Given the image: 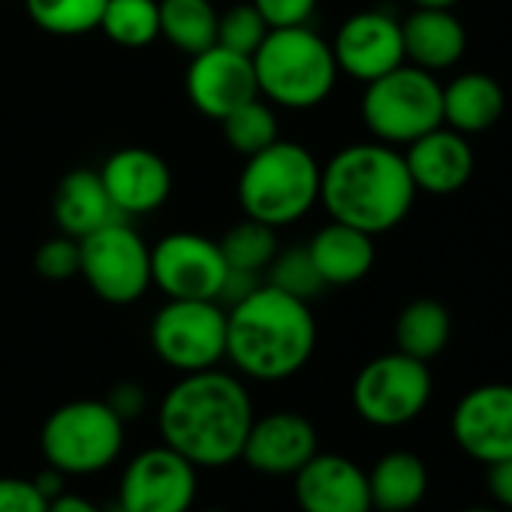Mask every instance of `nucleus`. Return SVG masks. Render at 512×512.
<instances>
[{
    "mask_svg": "<svg viewBox=\"0 0 512 512\" xmlns=\"http://www.w3.org/2000/svg\"><path fill=\"white\" fill-rule=\"evenodd\" d=\"M184 88H187V100L193 103V109L211 121H220L235 106L260 97L253 61L223 46H211L190 58Z\"/></svg>",
    "mask_w": 512,
    "mask_h": 512,
    "instance_id": "16",
    "label": "nucleus"
},
{
    "mask_svg": "<svg viewBox=\"0 0 512 512\" xmlns=\"http://www.w3.org/2000/svg\"><path fill=\"white\" fill-rule=\"evenodd\" d=\"M269 28H299L317 13L320 0H250Z\"/></svg>",
    "mask_w": 512,
    "mask_h": 512,
    "instance_id": "34",
    "label": "nucleus"
},
{
    "mask_svg": "<svg viewBox=\"0 0 512 512\" xmlns=\"http://www.w3.org/2000/svg\"><path fill=\"white\" fill-rule=\"evenodd\" d=\"M272 28L266 25V19L256 13L253 4H232L229 10H223L217 16V43L214 46H223L229 52H238V55H253L260 49V43L266 40Z\"/></svg>",
    "mask_w": 512,
    "mask_h": 512,
    "instance_id": "32",
    "label": "nucleus"
},
{
    "mask_svg": "<svg viewBox=\"0 0 512 512\" xmlns=\"http://www.w3.org/2000/svg\"><path fill=\"white\" fill-rule=\"evenodd\" d=\"M79 275L109 305H133L151 287V247L121 217L79 238Z\"/></svg>",
    "mask_w": 512,
    "mask_h": 512,
    "instance_id": "8",
    "label": "nucleus"
},
{
    "mask_svg": "<svg viewBox=\"0 0 512 512\" xmlns=\"http://www.w3.org/2000/svg\"><path fill=\"white\" fill-rule=\"evenodd\" d=\"M335 64L344 76L368 85L404 64L401 19L386 10H362L344 19L332 40Z\"/></svg>",
    "mask_w": 512,
    "mask_h": 512,
    "instance_id": "14",
    "label": "nucleus"
},
{
    "mask_svg": "<svg viewBox=\"0 0 512 512\" xmlns=\"http://www.w3.org/2000/svg\"><path fill=\"white\" fill-rule=\"evenodd\" d=\"M401 154L416 190H425L431 196L458 193L473 178V166H476L467 136L446 124L413 139L410 145H404Z\"/></svg>",
    "mask_w": 512,
    "mask_h": 512,
    "instance_id": "19",
    "label": "nucleus"
},
{
    "mask_svg": "<svg viewBox=\"0 0 512 512\" xmlns=\"http://www.w3.org/2000/svg\"><path fill=\"white\" fill-rule=\"evenodd\" d=\"M314 350L317 320L311 302L263 284L226 308V359L250 380H290L311 362Z\"/></svg>",
    "mask_w": 512,
    "mask_h": 512,
    "instance_id": "2",
    "label": "nucleus"
},
{
    "mask_svg": "<svg viewBox=\"0 0 512 512\" xmlns=\"http://www.w3.org/2000/svg\"><path fill=\"white\" fill-rule=\"evenodd\" d=\"M205 512H223V509H205Z\"/></svg>",
    "mask_w": 512,
    "mask_h": 512,
    "instance_id": "43",
    "label": "nucleus"
},
{
    "mask_svg": "<svg viewBox=\"0 0 512 512\" xmlns=\"http://www.w3.org/2000/svg\"><path fill=\"white\" fill-rule=\"evenodd\" d=\"M266 284L302 299V302H314L323 290H329L311 260L308 244H296L287 250H278L275 260L266 269Z\"/></svg>",
    "mask_w": 512,
    "mask_h": 512,
    "instance_id": "31",
    "label": "nucleus"
},
{
    "mask_svg": "<svg viewBox=\"0 0 512 512\" xmlns=\"http://www.w3.org/2000/svg\"><path fill=\"white\" fill-rule=\"evenodd\" d=\"M416 193L401 148L377 139L344 145L320 172V205L329 217L368 235L401 226Z\"/></svg>",
    "mask_w": 512,
    "mask_h": 512,
    "instance_id": "3",
    "label": "nucleus"
},
{
    "mask_svg": "<svg viewBox=\"0 0 512 512\" xmlns=\"http://www.w3.org/2000/svg\"><path fill=\"white\" fill-rule=\"evenodd\" d=\"M34 485H37V491H40L46 500H55L58 494L67 491V473H61L58 467L46 464V467L34 476Z\"/></svg>",
    "mask_w": 512,
    "mask_h": 512,
    "instance_id": "38",
    "label": "nucleus"
},
{
    "mask_svg": "<svg viewBox=\"0 0 512 512\" xmlns=\"http://www.w3.org/2000/svg\"><path fill=\"white\" fill-rule=\"evenodd\" d=\"M100 178L121 217L151 214L166 205L172 193V169L151 148H118L100 166Z\"/></svg>",
    "mask_w": 512,
    "mask_h": 512,
    "instance_id": "17",
    "label": "nucleus"
},
{
    "mask_svg": "<svg viewBox=\"0 0 512 512\" xmlns=\"http://www.w3.org/2000/svg\"><path fill=\"white\" fill-rule=\"evenodd\" d=\"M452 437L479 464L512 458V383H482L464 392L452 410Z\"/></svg>",
    "mask_w": 512,
    "mask_h": 512,
    "instance_id": "13",
    "label": "nucleus"
},
{
    "mask_svg": "<svg viewBox=\"0 0 512 512\" xmlns=\"http://www.w3.org/2000/svg\"><path fill=\"white\" fill-rule=\"evenodd\" d=\"M103 401H106L109 410L127 425V422H136V419L145 413V407H148V392H145L139 383H133V380H121V383H115V386L109 389V395H106Z\"/></svg>",
    "mask_w": 512,
    "mask_h": 512,
    "instance_id": "36",
    "label": "nucleus"
},
{
    "mask_svg": "<svg viewBox=\"0 0 512 512\" xmlns=\"http://www.w3.org/2000/svg\"><path fill=\"white\" fill-rule=\"evenodd\" d=\"M124 422L100 398H79L55 407L40 428L46 464L61 473L91 476L112 467L124 449Z\"/></svg>",
    "mask_w": 512,
    "mask_h": 512,
    "instance_id": "7",
    "label": "nucleus"
},
{
    "mask_svg": "<svg viewBox=\"0 0 512 512\" xmlns=\"http://www.w3.org/2000/svg\"><path fill=\"white\" fill-rule=\"evenodd\" d=\"M362 121L377 142L404 148L443 124V85L434 73L404 61L365 85Z\"/></svg>",
    "mask_w": 512,
    "mask_h": 512,
    "instance_id": "6",
    "label": "nucleus"
},
{
    "mask_svg": "<svg viewBox=\"0 0 512 512\" xmlns=\"http://www.w3.org/2000/svg\"><path fill=\"white\" fill-rule=\"evenodd\" d=\"M320 172L323 166L317 157L302 142L287 139L244 157V169L238 175V202L244 217L272 229L302 220L320 202Z\"/></svg>",
    "mask_w": 512,
    "mask_h": 512,
    "instance_id": "5",
    "label": "nucleus"
},
{
    "mask_svg": "<svg viewBox=\"0 0 512 512\" xmlns=\"http://www.w3.org/2000/svg\"><path fill=\"white\" fill-rule=\"evenodd\" d=\"M365 473L371 506L380 512H410L428 494V467L413 452H389Z\"/></svg>",
    "mask_w": 512,
    "mask_h": 512,
    "instance_id": "24",
    "label": "nucleus"
},
{
    "mask_svg": "<svg viewBox=\"0 0 512 512\" xmlns=\"http://www.w3.org/2000/svg\"><path fill=\"white\" fill-rule=\"evenodd\" d=\"M485 488L497 506L512 509V458L485 464Z\"/></svg>",
    "mask_w": 512,
    "mask_h": 512,
    "instance_id": "37",
    "label": "nucleus"
},
{
    "mask_svg": "<svg viewBox=\"0 0 512 512\" xmlns=\"http://www.w3.org/2000/svg\"><path fill=\"white\" fill-rule=\"evenodd\" d=\"M253 422V401L235 374L205 368L181 374L157 407V428L169 449L199 467H226L241 458Z\"/></svg>",
    "mask_w": 512,
    "mask_h": 512,
    "instance_id": "1",
    "label": "nucleus"
},
{
    "mask_svg": "<svg viewBox=\"0 0 512 512\" xmlns=\"http://www.w3.org/2000/svg\"><path fill=\"white\" fill-rule=\"evenodd\" d=\"M452 341V314L437 299H413L395 320V350L419 362L437 359Z\"/></svg>",
    "mask_w": 512,
    "mask_h": 512,
    "instance_id": "25",
    "label": "nucleus"
},
{
    "mask_svg": "<svg viewBox=\"0 0 512 512\" xmlns=\"http://www.w3.org/2000/svg\"><path fill=\"white\" fill-rule=\"evenodd\" d=\"M217 244H220V253H223V260H226L229 269L260 272V275H266L269 263L281 250L278 247V229L253 220V217H244V220L232 223Z\"/></svg>",
    "mask_w": 512,
    "mask_h": 512,
    "instance_id": "29",
    "label": "nucleus"
},
{
    "mask_svg": "<svg viewBox=\"0 0 512 512\" xmlns=\"http://www.w3.org/2000/svg\"><path fill=\"white\" fill-rule=\"evenodd\" d=\"M506 109V94L500 82L488 73H461L443 85V124L479 136L491 130Z\"/></svg>",
    "mask_w": 512,
    "mask_h": 512,
    "instance_id": "23",
    "label": "nucleus"
},
{
    "mask_svg": "<svg viewBox=\"0 0 512 512\" xmlns=\"http://www.w3.org/2000/svg\"><path fill=\"white\" fill-rule=\"evenodd\" d=\"M196 488V467L160 443L130 458L121 473L118 503L130 512H190Z\"/></svg>",
    "mask_w": 512,
    "mask_h": 512,
    "instance_id": "12",
    "label": "nucleus"
},
{
    "mask_svg": "<svg viewBox=\"0 0 512 512\" xmlns=\"http://www.w3.org/2000/svg\"><path fill=\"white\" fill-rule=\"evenodd\" d=\"M25 10L52 37H82L100 28L106 0H25Z\"/></svg>",
    "mask_w": 512,
    "mask_h": 512,
    "instance_id": "30",
    "label": "nucleus"
},
{
    "mask_svg": "<svg viewBox=\"0 0 512 512\" xmlns=\"http://www.w3.org/2000/svg\"><path fill=\"white\" fill-rule=\"evenodd\" d=\"M404 61L428 70L446 73L467 52V31L452 10L443 7H413L407 19H401Z\"/></svg>",
    "mask_w": 512,
    "mask_h": 512,
    "instance_id": "20",
    "label": "nucleus"
},
{
    "mask_svg": "<svg viewBox=\"0 0 512 512\" xmlns=\"http://www.w3.org/2000/svg\"><path fill=\"white\" fill-rule=\"evenodd\" d=\"M296 503L302 512H371L368 473L347 455L317 452L296 476Z\"/></svg>",
    "mask_w": 512,
    "mask_h": 512,
    "instance_id": "18",
    "label": "nucleus"
},
{
    "mask_svg": "<svg viewBox=\"0 0 512 512\" xmlns=\"http://www.w3.org/2000/svg\"><path fill=\"white\" fill-rule=\"evenodd\" d=\"M220 130H223V139L226 145L241 154V157H253L260 154L263 148H269L272 142L281 139V130H278V115H275V106L263 97H253L241 106H235L229 115H223L220 121Z\"/></svg>",
    "mask_w": 512,
    "mask_h": 512,
    "instance_id": "27",
    "label": "nucleus"
},
{
    "mask_svg": "<svg viewBox=\"0 0 512 512\" xmlns=\"http://www.w3.org/2000/svg\"><path fill=\"white\" fill-rule=\"evenodd\" d=\"M49 512H103L94 500L82 497V494H58L55 500H49Z\"/></svg>",
    "mask_w": 512,
    "mask_h": 512,
    "instance_id": "39",
    "label": "nucleus"
},
{
    "mask_svg": "<svg viewBox=\"0 0 512 512\" xmlns=\"http://www.w3.org/2000/svg\"><path fill=\"white\" fill-rule=\"evenodd\" d=\"M320 452L317 428L308 416L293 410H275L266 416H253L244 437L241 461L263 476H296Z\"/></svg>",
    "mask_w": 512,
    "mask_h": 512,
    "instance_id": "15",
    "label": "nucleus"
},
{
    "mask_svg": "<svg viewBox=\"0 0 512 512\" xmlns=\"http://www.w3.org/2000/svg\"><path fill=\"white\" fill-rule=\"evenodd\" d=\"M0 512H49V500L37 491L34 479L0 476Z\"/></svg>",
    "mask_w": 512,
    "mask_h": 512,
    "instance_id": "35",
    "label": "nucleus"
},
{
    "mask_svg": "<svg viewBox=\"0 0 512 512\" xmlns=\"http://www.w3.org/2000/svg\"><path fill=\"white\" fill-rule=\"evenodd\" d=\"M103 512H130L127 506H121V503H112L109 509H103Z\"/></svg>",
    "mask_w": 512,
    "mask_h": 512,
    "instance_id": "42",
    "label": "nucleus"
},
{
    "mask_svg": "<svg viewBox=\"0 0 512 512\" xmlns=\"http://www.w3.org/2000/svg\"><path fill=\"white\" fill-rule=\"evenodd\" d=\"M434 380L428 362L404 353L371 359L353 380V410L374 428H401L413 422L431 401Z\"/></svg>",
    "mask_w": 512,
    "mask_h": 512,
    "instance_id": "10",
    "label": "nucleus"
},
{
    "mask_svg": "<svg viewBox=\"0 0 512 512\" xmlns=\"http://www.w3.org/2000/svg\"><path fill=\"white\" fill-rule=\"evenodd\" d=\"M34 269L40 278L55 281V284L76 278L79 275V238L64 235V232L46 238L34 253Z\"/></svg>",
    "mask_w": 512,
    "mask_h": 512,
    "instance_id": "33",
    "label": "nucleus"
},
{
    "mask_svg": "<svg viewBox=\"0 0 512 512\" xmlns=\"http://www.w3.org/2000/svg\"><path fill=\"white\" fill-rule=\"evenodd\" d=\"M148 338L157 359L178 374L217 368L226 359V308L211 299H166Z\"/></svg>",
    "mask_w": 512,
    "mask_h": 512,
    "instance_id": "9",
    "label": "nucleus"
},
{
    "mask_svg": "<svg viewBox=\"0 0 512 512\" xmlns=\"http://www.w3.org/2000/svg\"><path fill=\"white\" fill-rule=\"evenodd\" d=\"M52 217H55L58 229L73 238H85V235L97 232L100 226L121 220V214L100 178V169H91V166L70 169L58 181V187L52 193Z\"/></svg>",
    "mask_w": 512,
    "mask_h": 512,
    "instance_id": "21",
    "label": "nucleus"
},
{
    "mask_svg": "<svg viewBox=\"0 0 512 512\" xmlns=\"http://www.w3.org/2000/svg\"><path fill=\"white\" fill-rule=\"evenodd\" d=\"M226 260L220 244L199 232H169L151 244V287L166 299H211L217 302Z\"/></svg>",
    "mask_w": 512,
    "mask_h": 512,
    "instance_id": "11",
    "label": "nucleus"
},
{
    "mask_svg": "<svg viewBox=\"0 0 512 512\" xmlns=\"http://www.w3.org/2000/svg\"><path fill=\"white\" fill-rule=\"evenodd\" d=\"M160 37L187 58L217 43V7L211 0H157Z\"/></svg>",
    "mask_w": 512,
    "mask_h": 512,
    "instance_id": "26",
    "label": "nucleus"
},
{
    "mask_svg": "<svg viewBox=\"0 0 512 512\" xmlns=\"http://www.w3.org/2000/svg\"><path fill=\"white\" fill-rule=\"evenodd\" d=\"M100 31L121 49H145L160 40L157 0H106Z\"/></svg>",
    "mask_w": 512,
    "mask_h": 512,
    "instance_id": "28",
    "label": "nucleus"
},
{
    "mask_svg": "<svg viewBox=\"0 0 512 512\" xmlns=\"http://www.w3.org/2000/svg\"><path fill=\"white\" fill-rule=\"evenodd\" d=\"M413 7H443V10H455V4L461 0H410Z\"/></svg>",
    "mask_w": 512,
    "mask_h": 512,
    "instance_id": "40",
    "label": "nucleus"
},
{
    "mask_svg": "<svg viewBox=\"0 0 512 512\" xmlns=\"http://www.w3.org/2000/svg\"><path fill=\"white\" fill-rule=\"evenodd\" d=\"M461 512H503L500 506H467V509H461Z\"/></svg>",
    "mask_w": 512,
    "mask_h": 512,
    "instance_id": "41",
    "label": "nucleus"
},
{
    "mask_svg": "<svg viewBox=\"0 0 512 512\" xmlns=\"http://www.w3.org/2000/svg\"><path fill=\"white\" fill-rule=\"evenodd\" d=\"M250 61L260 97L293 112L326 103L341 76L332 43L308 25L272 28Z\"/></svg>",
    "mask_w": 512,
    "mask_h": 512,
    "instance_id": "4",
    "label": "nucleus"
},
{
    "mask_svg": "<svg viewBox=\"0 0 512 512\" xmlns=\"http://www.w3.org/2000/svg\"><path fill=\"white\" fill-rule=\"evenodd\" d=\"M308 253L326 287L359 284L362 278H368L377 260L374 235L341 220H329L326 226H320L308 241Z\"/></svg>",
    "mask_w": 512,
    "mask_h": 512,
    "instance_id": "22",
    "label": "nucleus"
}]
</instances>
